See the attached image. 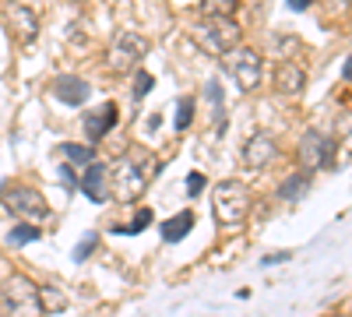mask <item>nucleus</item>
Wrapping results in <instances>:
<instances>
[{"mask_svg": "<svg viewBox=\"0 0 352 317\" xmlns=\"http://www.w3.org/2000/svg\"><path fill=\"white\" fill-rule=\"evenodd\" d=\"M152 169H155V155H152L148 149H131V152H124L120 159L109 166V197L124 201V205L138 201L144 190H148Z\"/></svg>", "mask_w": 352, "mask_h": 317, "instance_id": "nucleus-1", "label": "nucleus"}, {"mask_svg": "<svg viewBox=\"0 0 352 317\" xmlns=\"http://www.w3.org/2000/svg\"><path fill=\"white\" fill-rule=\"evenodd\" d=\"M0 314L4 317H46L39 285L28 275H8L0 282Z\"/></svg>", "mask_w": 352, "mask_h": 317, "instance_id": "nucleus-2", "label": "nucleus"}, {"mask_svg": "<svg viewBox=\"0 0 352 317\" xmlns=\"http://www.w3.org/2000/svg\"><path fill=\"white\" fill-rule=\"evenodd\" d=\"M190 36H194V43L204 53H212V56H226L232 46H240V39H243L240 25L232 18H208V14L190 28Z\"/></svg>", "mask_w": 352, "mask_h": 317, "instance_id": "nucleus-3", "label": "nucleus"}, {"mask_svg": "<svg viewBox=\"0 0 352 317\" xmlns=\"http://www.w3.org/2000/svg\"><path fill=\"white\" fill-rule=\"evenodd\" d=\"M212 212L219 219V226L232 229V226H240L250 212V190L236 180H226L212 190Z\"/></svg>", "mask_w": 352, "mask_h": 317, "instance_id": "nucleus-4", "label": "nucleus"}, {"mask_svg": "<svg viewBox=\"0 0 352 317\" xmlns=\"http://www.w3.org/2000/svg\"><path fill=\"white\" fill-rule=\"evenodd\" d=\"M0 205H4L11 215H18L21 222H46L50 215V205H46V197L36 190V187H21V184H4L0 187Z\"/></svg>", "mask_w": 352, "mask_h": 317, "instance_id": "nucleus-5", "label": "nucleus"}, {"mask_svg": "<svg viewBox=\"0 0 352 317\" xmlns=\"http://www.w3.org/2000/svg\"><path fill=\"white\" fill-rule=\"evenodd\" d=\"M222 67L226 74L236 81V89L240 92H254L257 85L264 81V61H261V53L250 50V46H232L226 56H222Z\"/></svg>", "mask_w": 352, "mask_h": 317, "instance_id": "nucleus-6", "label": "nucleus"}, {"mask_svg": "<svg viewBox=\"0 0 352 317\" xmlns=\"http://www.w3.org/2000/svg\"><path fill=\"white\" fill-rule=\"evenodd\" d=\"M144 56H148V39L141 32H116L106 46V67L113 74H127L144 61Z\"/></svg>", "mask_w": 352, "mask_h": 317, "instance_id": "nucleus-7", "label": "nucleus"}, {"mask_svg": "<svg viewBox=\"0 0 352 317\" xmlns=\"http://www.w3.org/2000/svg\"><path fill=\"white\" fill-rule=\"evenodd\" d=\"M300 159H303V169H335V159H338V145L335 138L320 134V131H307L303 141H300Z\"/></svg>", "mask_w": 352, "mask_h": 317, "instance_id": "nucleus-8", "label": "nucleus"}, {"mask_svg": "<svg viewBox=\"0 0 352 317\" xmlns=\"http://www.w3.org/2000/svg\"><path fill=\"white\" fill-rule=\"evenodd\" d=\"M4 18H8V28H11L14 43H21V46H32L36 43V36H39V14L32 8H25V4H18V0H11Z\"/></svg>", "mask_w": 352, "mask_h": 317, "instance_id": "nucleus-9", "label": "nucleus"}, {"mask_svg": "<svg viewBox=\"0 0 352 317\" xmlns=\"http://www.w3.org/2000/svg\"><path fill=\"white\" fill-rule=\"evenodd\" d=\"M278 159V141L268 131H254L243 145V166L247 169H264Z\"/></svg>", "mask_w": 352, "mask_h": 317, "instance_id": "nucleus-10", "label": "nucleus"}, {"mask_svg": "<svg viewBox=\"0 0 352 317\" xmlns=\"http://www.w3.org/2000/svg\"><path fill=\"white\" fill-rule=\"evenodd\" d=\"M78 187L85 190V197H88V201L102 205V201H109V169H106L102 162L85 166V177L78 180Z\"/></svg>", "mask_w": 352, "mask_h": 317, "instance_id": "nucleus-11", "label": "nucleus"}, {"mask_svg": "<svg viewBox=\"0 0 352 317\" xmlns=\"http://www.w3.org/2000/svg\"><path fill=\"white\" fill-rule=\"evenodd\" d=\"M88 81L85 78H78V74H60L53 81V96L60 99V102H67V106H81V102H88Z\"/></svg>", "mask_w": 352, "mask_h": 317, "instance_id": "nucleus-12", "label": "nucleus"}, {"mask_svg": "<svg viewBox=\"0 0 352 317\" xmlns=\"http://www.w3.org/2000/svg\"><path fill=\"white\" fill-rule=\"evenodd\" d=\"M113 124H116V106H113V102H102L99 109L85 113V134H88V141L106 138V134L113 131Z\"/></svg>", "mask_w": 352, "mask_h": 317, "instance_id": "nucleus-13", "label": "nucleus"}, {"mask_svg": "<svg viewBox=\"0 0 352 317\" xmlns=\"http://www.w3.org/2000/svg\"><path fill=\"white\" fill-rule=\"evenodd\" d=\"M275 89L282 92V96H296V92H303V85H307V74H303V67L300 64H292V61H285V64H278L275 67Z\"/></svg>", "mask_w": 352, "mask_h": 317, "instance_id": "nucleus-14", "label": "nucleus"}, {"mask_svg": "<svg viewBox=\"0 0 352 317\" xmlns=\"http://www.w3.org/2000/svg\"><path fill=\"white\" fill-rule=\"evenodd\" d=\"M190 229H194V212H180V215L166 219V222L159 226V233H162L166 243H180V240L190 233Z\"/></svg>", "mask_w": 352, "mask_h": 317, "instance_id": "nucleus-15", "label": "nucleus"}, {"mask_svg": "<svg viewBox=\"0 0 352 317\" xmlns=\"http://www.w3.org/2000/svg\"><path fill=\"white\" fill-rule=\"evenodd\" d=\"M307 190H310V173L303 169V173L289 177V180L278 187V197H282V201H300V197H307Z\"/></svg>", "mask_w": 352, "mask_h": 317, "instance_id": "nucleus-16", "label": "nucleus"}, {"mask_svg": "<svg viewBox=\"0 0 352 317\" xmlns=\"http://www.w3.org/2000/svg\"><path fill=\"white\" fill-rule=\"evenodd\" d=\"M56 155H64V166H92L96 162L92 145H64Z\"/></svg>", "mask_w": 352, "mask_h": 317, "instance_id": "nucleus-17", "label": "nucleus"}, {"mask_svg": "<svg viewBox=\"0 0 352 317\" xmlns=\"http://www.w3.org/2000/svg\"><path fill=\"white\" fill-rule=\"evenodd\" d=\"M335 145L342 152H352V109H342L335 120Z\"/></svg>", "mask_w": 352, "mask_h": 317, "instance_id": "nucleus-18", "label": "nucleus"}, {"mask_svg": "<svg viewBox=\"0 0 352 317\" xmlns=\"http://www.w3.org/2000/svg\"><path fill=\"white\" fill-rule=\"evenodd\" d=\"M201 11L208 18H232L240 11V0H201Z\"/></svg>", "mask_w": 352, "mask_h": 317, "instance_id": "nucleus-19", "label": "nucleus"}, {"mask_svg": "<svg viewBox=\"0 0 352 317\" xmlns=\"http://www.w3.org/2000/svg\"><path fill=\"white\" fill-rule=\"evenodd\" d=\"M36 240H39V226H32V222H18L8 233L11 247H25V243H36Z\"/></svg>", "mask_w": 352, "mask_h": 317, "instance_id": "nucleus-20", "label": "nucleus"}, {"mask_svg": "<svg viewBox=\"0 0 352 317\" xmlns=\"http://www.w3.org/2000/svg\"><path fill=\"white\" fill-rule=\"evenodd\" d=\"M39 300H43V310H46V314H60V310L67 307L64 293L53 289V285H43V289H39Z\"/></svg>", "mask_w": 352, "mask_h": 317, "instance_id": "nucleus-21", "label": "nucleus"}, {"mask_svg": "<svg viewBox=\"0 0 352 317\" xmlns=\"http://www.w3.org/2000/svg\"><path fill=\"white\" fill-rule=\"evenodd\" d=\"M194 120V99H180V106H176V131H187Z\"/></svg>", "mask_w": 352, "mask_h": 317, "instance_id": "nucleus-22", "label": "nucleus"}, {"mask_svg": "<svg viewBox=\"0 0 352 317\" xmlns=\"http://www.w3.org/2000/svg\"><path fill=\"white\" fill-rule=\"evenodd\" d=\"M96 243H99V237H96V233H85V237H81V243H78V250H74V261H88V254L96 250Z\"/></svg>", "mask_w": 352, "mask_h": 317, "instance_id": "nucleus-23", "label": "nucleus"}, {"mask_svg": "<svg viewBox=\"0 0 352 317\" xmlns=\"http://www.w3.org/2000/svg\"><path fill=\"white\" fill-rule=\"evenodd\" d=\"M148 222H152V212H138V219H134L131 226H116V233H141Z\"/></svg>", "mask_w": 352, "mask_h": 317, "instance_id": "nucleus-24", "label": "nucleus"}, {"mask_svg": "<svg viewBox=\"0 0 352 317\" xmlns=\"http://www.w3.org/2000/svg\"><path fill=\"white\" fill-rule=\"evenodd\" d=\"M148 89H152V74L138 71L134 74V99H144V96H148Z\"/></svg>", "mask_w": 352, "mask_h": 317, "instance_id": "nucleus-25", "label": "nucleus"}, {"mask_svg": "<svg viewBox=\"0 0 352 317\" xmlns=\"http://www.w3.org/2000/svg\"><path fill=\"white\" fill-rule=\"evenodd\" d=\"M187 190L190 194H201L204 190V177H201V173H190V177H187Z\"/></svg>", "mask_w": 352, "mask_h": 317, "instance_id": "nucleus-26", "label": "nucleus"}, {"mask_svg": "<svg viewBox=\"0 0 352 317\" xmlns=\"http://www.w3.org/2000/svg\"><path fill=\"white\" fill-rule=\"evenodd\" d=\"M282 261H289V254H268V257H264V268H272V265H282Z\"/></svg>", "mask_w": 352, "mask_h": 317, "instance_id": "nucleus-27", "label": "nucleus"}, {"mask_svg": "<svg viewBox=\"0 0 352 317\" xmlns=\"http://www.w3.org/2000/svg\"><path fill=\"white\" fill-rule=\"evenodd\" d=\"M289 4L296 8V11H303V8H310V4H314V0H289Z\"/></svg>", "mask_w": 352, "mask_h": 317, "instance_id": "nucleus-28", "label": "nucleus"}, {"mask_svg": "<svg viewBox=\"0 0 352 317\" xmlns=\"http://www.w3.org/2000/svg\"><path fill=\"white\" fill-rule=\"evenodd\" d=\"M345 81H352V56L345 61Z\"/></svg>", "mask_w": 352, "mask_h": 317, "instance_id": "nucleus-29", "label": "nucleus"}, {"mask_svg": "<svg viewBox=\"0 0 352 317\" xmlns=\"http://www.w3.org/2000/svg\"><path fill=\"white\" fill-rule=\"evenodd\" d=\"M335 317H345V314H335Z\"/></svg>", "mask_w": 352, "mask_h": 317, "instance_id": "nucleus-30", "label": "nucleus"}, {"mask_svg": "<svg viewBox=\"0 0 352 317\" xmlns=\"http://www.w3.org/2000/svg\"><path fill=\"white\" fill-rule=\"evenodd\" d=\"M0 317H4V314H0Z\"/></svg>", "mask_w": 352, "mask_h": 317, "instance_id": "nucleus-31", "label": "nucleus"}]
</instances>
